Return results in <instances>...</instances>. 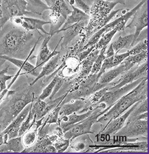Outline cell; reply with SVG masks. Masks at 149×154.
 I'll return each instance as SVG.
<instances>
[{
  "instance_id": "6da1fadb",
  "label": "cell",
  "mask_w": 149,
  "mask_h": 154,
  "mask_svg": "<svg viewBox=\"0 0 149 154\" xmlns=\"http://www.w3.org/2000/svg\"><path fill=\"white\" fill-rule=\"evenodd\" d=\"M118 4L125 5V3L121 1L109 2L106 0H95L90 9L89 21L80 34L82 38L78 41L79 52H80L83 46L96 32L124 9H120L112 11Z\"/></svg>"
},
{
  "instance_id": "7a4b0ae2",
  "label": "cell",
  "mask_w": 149,
  "mask_h": 154,
  "mask_svg": "<svg viewBox=\"0 0 149 154\" xmlns=\"http://www.w3.org/2000/svg\"><path fill=\"white\" fill-rule=\"evenodd\" d=\"M147 80L148 77L145 76L137 86L117 101L106 112L100 116L97 122L106 124L122 115L137 102L147 98Z\"/></svg>"
},
{
  "instance_id": "3957f363",
  "label": "cell",
  "mask_w": 149,
  "mask_h": 154,
  "mask_svg": "<svg viewBox=\"0 0 149 154\" xmlns=\"http://www.w3.org/2000/svg\"><path fill=\"white\" fill-rule=\"evenodd\" d=\"M33 32L17 27L10 29L1 39V47L2 53L1 55L12 57L16 54L33 38Z\"/></svg>"
},
{
  "instance_id": "277c9868",
  "label": "cell",
  "mask_w": 149,
  "mask_h": 154,
  "mask_svg": "<svg viewBox=\"0 0 149 154\" xmlns=\"http://www.w3.org/2000/svg\"><path fill=\"white\" fill-rule=\"evenodd\" d=\"M146 1H147V0H142V1L139 2L133 8L124 13L123 15L120 16L119 18L115 20L114 21L109 22L104 26L102 27L89 38L87 43L81 49L80 52L86 50L90 47L95 45L97 42L99 40L100 38L103 35L115 28H118L119 32L124 31L126 26V25L127 21L131 18L132 16L135 13L136 11Z\"/></svg>"
},
{
  "instance_id": "5b68a950",
  "label": "cell",
  "mask_w": 149,
  "mask_h": 154,
  "mask_svg": "<svg viewBox=\"0 0 149 154\" xmlns=\"http://www.w3.org/2000/svg\"><path fill=\"white\" fill-rule=\"evenodd\" d=\"M97 108L90 116L82 121L73 126L70 129L64 133V138L66 139L73 140L79 136L91 133V128L93 124L97 122L99 118L106 112L111 106H108L105 109L101 111V107L105 105L103 103L98 104Z\"/></svg>"
},
{
  "instance_id": "8992f818",
  "label": "cell",
  "mask_w": 149,
  "mask_h": 154,
  "mask_svg": "<svg viewBox=\"0 0 149 154\" xmlns=\"http://www.w3.org/2000/svg\"><path fill=\"white\" fill-rule=\"evenodd\" d=\"M47 5L50 8L49 17L51 26L49 33L55 35L62 26L72 11L64 0H49Z\"/></svg>"
},
{
  "instance_id": "52a82bcc",
  "label": "cell",
  "mask_w": 149,
  "mask_h": 154,
  "mask_svg": "<svg viewBox=\"0 0 149 154\" xmlns=\"http://www.w3.org/2000/svg\"><path fill=\"white\" fill-rule=\"evenodd\" d=\"M148 131V120H136L126 122L125 125L115 134L117 137L134 138L139 137H147Z\"/></svg>"
},
{
  "instance_id": "ba28073f",
  "label": "cell",
  "mask_w": 149,
  "mask_h": 154,
  "mask_svg": "<svg viewBox=\"0 0 149 154\" xmlns=\"http://www.w3.org/2000/svg\"><path fill=\"white\" fill-rule=\"evenodd\" d=\"M148 63L147 61L140 66L136 65L123 73L120 79L114 82H110L109 90L116 89L131 83L137 79L147 75Z\"/></svg>"
},
{
  "instance_id": "9c48e42d",
  "label": "cell",
  "mask_w": 149,
  "mask_h": 154,
  "mask_svg": "<svg viewBox=\"0 0 149 154\" xmlns=\"http://www.w3.org/2000/svg\"><path fill=\"white\" fill-rule=\"evenodd\" d=\"M12 24L16 27L21 28L28 31H41L45 35H50L46 31L44 26L50 24V21H46L39 19L34 18L25 16H16L10 19Z\"/></svg>"
},
{
  "instance_id": "30bf717a",
  "label": "cell",
  "mask_w": 149,
  "mask_h": 154,
  "mask_svg": "<svg viewBox=\"0 0 149 154\" xmlns=\"http://www.w3.org/2000/svg\"><path fill=\"white\" fill-rule=\"evenodd\" d=\"M34 93H33L29 95L16 99L7 107V109L3 110L5 111L4 112L6 113L3 118L4 129L28 105L34 101Z\"/></svg>"
},
{
  "instance_id": "8fae6325",
  "label": "cell",
  "mask_w": 149,
  "mask_h": 154,
  "mask_svg": "<svg viewBox=\"0 0 149 154\" xmlns=\"http://www.w3.org/2000/svg\"><path fill=\"white\" fill-rule=\"evenodd\" d=\"M145 2L133 14L131 19V22L125 28H135L134 34V45L138 39L141 32L148 26V2Z\"/></svg>"
},
{
  "instance_id": "7c38bea8",
  "label": "cell",
  "mask_w": 149,
  "mask_h": 154,
  "mask_svg": "<svg viewBox=\"0 0 149 154\" xmlns=\"http://www.w3.org/2000/svg\"><path fill=\"white\" fill-rule=\"evenodd\" d=\"M146 76L147 75L139 78L136 81L120 88L109 90L96 103L97 105L100 103H103L108 106L111 107L120 98L137 86Z\"/></svg>"
},
{
  "instance_id": "4fadbf2b",
  "label": "cell",
  "mask_w": 149,
  "mask_h": 154,
  "mask_svg": "<svg viewBox=\"0 0 149 154\" xmlns=\"http://www.w3.org/2000/svg\"><path fill=\"white\" fill-rule=\"evenodd\" d=\"M40 39L41 38H40L37 40L34 47L33 48V49L30 51L29 55L26 60H21V59H18L16 57H11L5 55H1L0 58L5 60V61H8L10 63H11L14 65L17 66L19 68V69H21L22 71H24L26 73L37 77L39 73L37 71V69L36 68L35 66L33 65L31 63H29L28 60L33 54V52L34 51L36 47L39 39Z\"/></svg>"
},
{
  "instance_id": "5bb4252c",
  "label": "cell",
  "mask_w": 149,
  "mask_h": 154,
  "mask_svg": "<svg viewBox=\"0 0 149 154\" xmlns=\"http://www.w3.org/2000/svg\"><path fill=\"white\" fill-rule=\"evenodd\" d=\"M34 101L28 105L23 111L16 117L1 132L3 135L7 136L9 139L19 136V132L21 124L29 113Z\"/></svg>"
},
{
  "instance_id": "9a60e30c",
  "label": "cell",
  "mask_w": 149,
  "mask_h": 154,
  "mask_svg": "<svg viewBox=\"0 0 149 154\" xmlns=\"http://www.w3.org/2000/svg\"><path fill=\"white\" fill-rule=\"evenodd\" d=\"M67 94L61 96L56 100H51V102L46 103L43 100L38 99L34 103H33L32 111L34 115L36 117L37 120L44 118L47 113L60 105L66 97Z\"/></svg>"
},
{
  "instance_id": "2e32d148",
  "label": "cell",
  "mask_w": 149,
  "mask_h": 154,
  "mask_svg": "<svg viewBox=\"0 0 149 154\" xmlns=\"http://www.w3.org/2000/svg\"><path fill=\"white\" fill-rule=\"evenodd\" d=\"M53 35H54L52 34L46 35V36L43 40V42L41 44V47H40L39 53L37 57L36 63L35 66L37 69L43 66L52 57L56 55V54H60V52L57 51L56 49H57V47L62 41L61 38L59 40L58 45H57L55 49L53 52H51V50L49 49V47H48V43Z\"/></svg>"
},
{
  "instance_id": "e0dca14e",
  "label": "cell",
  "mask_w": 149,
  "mask_h": 154,
  "mask_svg": "<svg viewBox=\"0 0 149 154\" xmlns=\"http://www.w3.org/2000/svg\"><path fill=\"white\" fill-rule=\"evenodd\" d=\"M140 101L137 102L133 105L130 109H128L126 112L122 114L117 118L110 121L105 125L104 128L101 131V134L105 135H109L115 134L118 132L126 122L127 118L135 108L140 103Z\"/></svg>"
},
{
  "instance_id": "ac0fdd59",
  "label": "cell",
  "mask_w": 149,
  "mask_h": 154,
  "mask_svg": "<svg viewBox=\"0 0 149 154\" xmlns=\"http://www.w3.org/2000/svg\"><path fill=\"white\" fill-rule=\"evenodd\" d=\"M87 21L82 20L68 27L63 30V36L61 37L62 43L61 44V48H66L74 38L80 35L83 29L85 27Z\"/></svg>"
},
{
  "instance_id": "d6986e66",
  "label": "cell",
  "mask_w": 149,
  "mask_h": 154,
  "mask_svg": "<svg viewBox=\"0 0 149 154\" xmlns=\"http://www.w3.org/2000/svg\"><path fill=\"white\" fill-rule=\"evenodd\" d=\"M70 5L72 8V11L70 14L67 17L62 27L56 32V34L62 32L64 29L82 20L88 21L89 20L90 17L88 14L76 8L72 4H70Z\"/></svg>"
},
{
  "instance_id": "ffe728a7",
  "label": "cell",
  "mask_w": 149,
  "mask_h": 154,
  "mask_svg": "<svg viewBox=\"0 0 149 154\" xmlns=\"http://www.w3.org/2000/svg\"><path fill=\"white\" fill-rule=\"evenodd\" d=\"M97 108V107H96L94 109H89L88 111L85 113L78 114L75 112L61 118L60 119L61 120L60 122H61V128L63 133H64L68 130L70 129L73 125L82 121L83 120L87 119L88 117L90 116Z\"/></svg>"
},
{
  "instance_id": "44dd1931",
  "label": "cell",
  "mask_w": 149,
  "mask_h": 154,
  "mask_svg": "<svg viewBox=\"0 0 149 154\" xmlns=\"http://www.w3.org/2000/svg\"><path fill=\"white\" fill-rule=\"evenodd\" d=\"M7 4L10 19L16 16H25L30 13L28 11L26 0H7Z\"/></svg>"
},
{
  "instance_id": "7402d4cb",
  "label": "cell",
  "mask_w": 149,
  "mask_h": 154,
  "mask_svg": "<svg viewBox=\"0 0 149 154\" xmlns=\"http://www.w3.org/2000/svg\"><path fill=\"white\" fill-rule=\"evenodd\" d=\"M87 104V102L83 99H76V100L70 103L63 104L59 112V118L61 119L63 117L79 111L82 108L86 109Z\"/></svg>"
},
{
  "instance_id": "603a6c76",
  "label": "cell",
  "mask_w": 149,
  "mask_h": 154,
  "mask_svg": "<svg viewBox=\"0 0 149 154\" xmlns=\"http://www.w3.org/2000/svg\"><path fill=\"white\" fill-rule=\"evenodd\" d=\"M60 60L59 54L52 57L48 62H46L42 67L41 72L38 76L30 84V86H33L37 81L44 76H48L52 73L58 66Z\"/></svg>"
},
{
  "instance_id": "cb8c5ba5",
  "label": "cell",
  "mask_w": 149,
  "mask_h": 154,
  "mask_svg": "<svg viewBox=\"0 0 149 154\" xmlns=\"http://www.w3.org/2000/svg\"><path fill=\"white\" fill-rule=\"evenodd\" d=\"M25 149L22 142V137L18 136L10 139L6 144L0 146V153L22 152Z\"/></svg>"
},
{
  "instance_id": "d4e9b609",
  "label": "cell",
  "mask_w": 149,
  "mask_h": 154,
  "mask_svg": "<svg viewBox=\"0 0 149 154\" xmlns=\"http://www.w3.org/2000/svg\"><path fill=\"white\" fill-rule=\"evenodd\" d=\"M44 118L36 120L35 122L36 128H35L29 129L21 136L22 142L25 148L32 146L36 142L38 136V128L42 126Z\"/></svg>"
},
{
  "instance_id": "484cf974",
  "label": "cell",
  "mask_w": 149,
  "mask_h": 154,
  "mask_svg": "<svg viewBox=\"0 0 149 154\" xmlns=\"http://www.w3.org/2000/svg\"><path fill=\"white\" fill-rule=\"evenodd\" d=\"M125 72L124 65L123 63L120 64L116 68H114L107 72H104L101 75L98 80V82L101 85H107L115 78L123 74Z\"/></svg>"
},
{
  "instance_id": "4316f807",
  "label": "cell",
  "mask_w": 149,
  "mask_h": 154,
  "mask_svg": "<svg viewBox=\"0 0 149 154\" xmlns=\"http://www.w3.org/2000/svg\"><path fill=\"white\" fill-rule=\"evenodd\" d=\"M115 54L124 48H130L133 46L134 34H131L125 36H119L115 42L111 44Z\"/></svg>"
},
{
  "instance_id": "83f0119b",
  "label": "cell",
  "mask_w": 149,
  "mask_h": 154,
  "mask_svg": "<svg viewBox=\"0 0 149 154\" xmlns=\"http://www.w3.org/2000/svg\"><path fill=\"white\" fill-rule=\"evenodd\" d=\"M100 50L94 48L90 54L83 60L82 70L80 74V77L87 76L91 72L92 66L100 52Z\"/></svg>"
},
{
  "instance_id": "f1b7e54d",
  "label": "cell",
  "mask_w": 149,
  "mask_h": 154,
  "mask_svg": "<svg viewBox=\"0 0 149 154\" xmlns=\"http://www.w3.org/2000/svg\"><path fill=\"white\" fill-rule=\"evenodd\" d=\"M148 57V50L133 55H129L122 62L125 66V72L133 68L135 66L146 60Z\"/></svg>"
},
{
  "instance_id": "f546056e",
  "label": "cell",
  "mask_w": 149,
  "mask_h": 154,
  "mask_svg": "<svg viewBox=\"0 0 149 154\" xmlns=\"http://www.w3.org/2000/svg\"><path fill=\"white\" fill-rule=\"evenodd\" d=\"M27 2V10L30 13L41 16L44 11L50 10V8L42 0H26Z\"/></svg>"
},
{
  "instance_id": "4dcf8cb0",
  "label": "cell",
  "mask_w": 149,
  "mask_h": 154,
  "mask_svg": "<svg viewBox=\"0 0 149 154\" xmlns=\"http://www.w3.org/2000/svg\"><path fill=\"white\" fill-rule=\"evenodd\" d=\"M118 32V28H115L103 35L96 44L95 49L100 50L104 47L107 46V45L110 43L115 35Z\"/></svg>"
},
{
  "instance_id": "1f68e13d",
  "label": "cell",
  "mask_w": 149,
  "mask_h": 154,
  "mask_svg": "<svg viewBox=\"0 0 149 154\" xmlns=\"http://www.w3.org/2000/svg\"><path fill=\"white\" fill-rule=\"evenodd\" d=\"M148 110V99L146 98L145 100L140 102V103L130 113L129 116L127 120V122L132 121L134 118L142 113L147 112Z\"/></svg>"
},
{
  "instance_id": "d6a6232c",
  "label": "cell",
  "mask_w": 149,
  "mask_h": 154,
  "mask_svg": "<svg viewBox=\"0 0 149 154\" xmlns=\"http://www.w3.org/2000/svg\"><path fill=\"white\" fill-rule=\"evenodd\" d=\"M107 47V46L104 47V48L100 49V52L99 54L98 55L92 66L91 70V73H97L100 70L102 64L106 58L105 52L106 50Z\"/></svg>"
},
{
  "instance_id": "836d02e7",
  "label": "cell",
  "mask_w": 149,
  "mask_h": 154,
  "mask_svg": "<svg viewBox=\"0 0 149 154\" xmlns=\"http://www.w3.org/2000/svg\"><path fill=\"white\" fill-rule=\"evenodd\" d=\"M59 78L60 77L58 75L55 76L51 81V82L43 90L42 93L39 95L38 99L44 100L46 98L50 97L59 80Z\"/></svg>"
},
{
  "instance_id": "e575fe53",
  "label": "cell",
  "mask_w": 149,
  "mask_h": 154,
  "mask_svg": "<svg viewBox=\"0 0 149 154\" xmlns=\"http://www.w3.org/2000/svg\"><path fill=\"white\" fill-rule=\"evenodd\" d=\"M9 66H7L4 69L0 71V94L7 88V82L13 78L15 75H7Z\"/></svg>"
},
{
  "instance_id": "d590c367",
  "label": "cell",
  "mask_w": 149,
  "mask_h": 154,
  "mask_svg": "<svg viewBox=\"0 0 149 154\" xmlns=\"http://www.w3.org/2000/svg\"><path fill=\"white\" fill-rule=\"evenodd\" d=\"M148 50V40L144 39L136 45L131 50H129L130 55L137 54L143 51Z\"/></svg>"
},
{
  "instance_id": "8d00e7d4",
  "label": "cell",
  "mask_w": 149,
  "mask_h": 154,
  "mask_svg": "<svg viewBox=\"0 0 149 154\" xmlns=\"http://www.w3.org/2000/svg\"><path fill=\"white\" fill-rule=\"evenodd\" d=\"M68 2L70 4L76 5L75 7L76 8L80 9L88 14V13L89 14L90 7L83 0H70Z\"/></svg>"
},
{
  "instance_id": "74e56055",
  "label": "cell",
  "mask_w": 149,
  "mask_h": 154,
  "mask_svg": "<svg viewBox=\"0 0 149 154\" xmlns=\"http://www.w3.org/2000/svg\"><path fill=\"white\" fill-rule=\"evenodd\" d=\"M129 55H130V54L128 51L123 54H115L112 57V62H113L114 67H116L122 63L124 59Z\"/></svg>"
},
{
  "instance_id": "f35d334b",
  "label": "cell",
  "mask_w": 149,
  "mask_h": 154,
  "mask_svg": "<svg viewBox=\"0 0 149 154\" xmlns=\"http://www.w3.org/2000/svg\"><path fill=\"white\" fill-rule=\"evenodd\" d=\"M70 142V140L65 138L57 141L54 145L56 149V152H63L65 151L69 147Z\"/></svg>"
},
{
  "instance_id": "ab89813d",
  "label": "cell",
  "mask_w": 149,
  "mask_h": 154,
  "mask_svg": "<svg viewBox=\"0 0 149 154\" xmlns=\"http://www.w3.org/2000/svg\"><path fill=\"white\" fill-rule=\"evenodd\" d=\"M109 86H110V83H109V85L105 86L104 88H102L93 94V96H92L91 99V101L96 103L98 102L101 99V97L104 95V94L109 91Z\"/></svg>"
},
{
  "instance_id": "60d3db41",
  "label": "cell",
  "mask_w": 149,
  "mask_h": 154,
  "mask_svg": "<svg viewBox=\"0 0 149 154\" xmlns=\"http://www.w3.org/2000/svg\"><path fill=\"white\" fill-rule=\"evenodd\" d=\"M63 83V79L62 78H60H60H59V80H58V82H57L56 85H55V87L51 95H50V100H52V99H53L54 95L57 93V91L60 90V88H61L62 85Z\"/></svg>"
},
{
  "instance_id": "b9f144b4",
  "label": "cell",
  "mask_w": 149,
  "mask_h": 154,
  "mask_svg": "<svg viewBox=\"0 0 149 154\" xmlns=\"http://www.w3.org/2000/svg\"><path fill=\"white\" fill-rule=\"evenodd\" d=\"M85 147V144L82 142H77L73 146V148L77 151H82L84 149Z\"/></svg>"
},
{
  "instance_id": "7bdbcfd3",
  "label": "cell",
  "mask_w": 149,
  "mask_h": 154,
  "mask_svg": "<svg viewBox=\"0 0 149 154\" xmlns=\"http://www.w3.org/2000/svg\"><path fill=\"white\" fill-rule=\"evenodd\" d=\"M115 54V50H114L112 45L111 44L109 45L108 50L107 51L106 50V52H105V55H106V58L111 57L113 56Z\"/></svg>"
},
{
  "instance_id": "ee69618b",
  "label": "cell",
  "mask_w": 149,
  "mask_h": 154,
  "mask_svg": "<svg viewBox=\"0 0 149 154\" xmlns=\"http://www.w3.org/2000/svg\"><path fill=\"white\" fill-rule=\"evenodd\" d=\"M106 1H107L109 2H116L118 1H121L124 2V3H125L126 1V0H106Z\"/></svg>"
},
{
  "instance_id": "f6af8a7d",
  "label": "cell",
  "mask_w": 149,
  "mask_h": 154,
  "mask_svg": "<svg viewBox=\"0 0 149 154\" xmlns=\"http://www.w3.org/2000/svg\"><path fill=\"white\" fill-rule=\"evenodd\" d=\"M3 129H2V127H1V125L0 124V134L2 132V131H3Z\"/></svg>"
},
{
  "instance_id": "bcb514c9",
  "label": "cell",
  "mask_w": 149,
  "mask_h": 154,
  "mask_svg": "<svg viewBox=\"0 0 149 154\" xmlns=\"http://www.w3.org/2000/svg\"><path fill=\"white\" fill-rule=\"evenodd\" d=\"M2 29V27L1 26V24L0 23V32L1 31V29Z\"/></svg>"
}]
</instances>
